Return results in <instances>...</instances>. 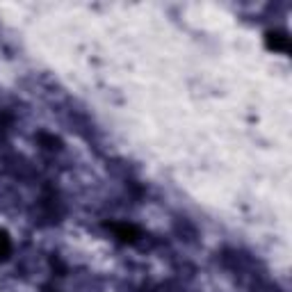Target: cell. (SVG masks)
I'll use <instances>...</instances> for the list:
<instances>
[{
  "instance_id": "cell-3",
  "label": "cell",
  "mask_w": 292,
  "mask_h": 292,
  "mask_svg": "<svg viewBox=\"0 0 292 292\" xmlns=\"http://www.w3.org/2000/svg\"><path fill=\"white\" fill-rule=\"evenodd\" d=\"M11 251V242H9V235L5 231H0V260H5Z\"/></svg>"
},
{
  "instance_id": "cell-1",
  "label": "cell",
  "mask_w": 292,
  "mask_h": 292,
  "mask_svg": "<svg viewBox=\"0 0 292 292\" xmlns=\"http://www.w3.org/2000/svg\"><path fill=\"white\" fill-rule=\"evenodd\" d=\"M267 46L272 50H281V53H288L290 50V37L286 32H270L267 34Z\"/></svg>"
},
{
  "instance_id": "cell-2",
  "label": "cell",
  "mask_w": 292,
  "mask_h": 292,
  "mask_svg": "<svg viewBox=\"0 0 292 292\" xmlns=\"http://www.w3.org/2000/svg\"><path fill=\"white\" fill-rule=\"evenodd\" d=\"M112 231L117 233V238L124 240V242H135L140 238V231H137L133 224H112Z\"/></svg>"
}]
</instances>
